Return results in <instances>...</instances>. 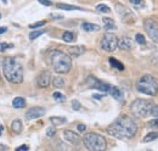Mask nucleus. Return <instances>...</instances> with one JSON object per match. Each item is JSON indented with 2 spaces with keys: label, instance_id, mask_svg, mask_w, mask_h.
Instances as JSON below:
<instances>
[{
  "label": "nucleus",
  "instance_id": "22",
  "mask_svg": "<svg viewBox=\"0 0 158 151\" xmlns=\"http://www.w3.org/2000/svg\"><path fill=\"white\" fill-rule=\"evenodd\" d=\"M62 39H63L66 43H72V42L75 40V34H74L73 32L67 31V32H64V33L62 34Z\"/></svg>",
  "mask_w": 158,
  "mask_h": 151
},
{
  "label": "nucleus",
  "instance_id": "28",
  "mask_svg": "<svg viewBox=\"0 0 158 151\" xmlns=\"http://www.w3.org/2000/svg\"><path fill=\"white\" fill-rule=\"evenodd\" d=\"M52 97H54L55 100H57V101H64V100H66V96L62 93H60V92L52 93Z\"/></svg>",
  "mask_w": 158,
  "mask_h": 151
},
{
  "label": "nucleus",
  "instance_id": "5",
  "mask_svg": "<svg viewBox=\"0 0 158 151\" xmlns=\"http://www.w3.org/2000/svg\"><path fill=\"white\" fill-rule=\"evenodd\" d=\"M83 141L86 149L91 151H103L107 147L106 139L97 133H86L83 136Z\"/></svg>",
  "mask_w": 158,
  "mask_h": 151
},
{
  "label": "nucleus",
  "instance_id": "42",
  "mask_svg": "<svg viewBox=\"0 0 158 151\" xmlns=\"http://www.w3.org/2000/svg\"><path fill=\"white\" fill-rule=\"evenodd\" d=\"M131 3L135 4V5H138V4H140V3H141V0H131Z\"/></svg>",
  "mask_w": 158,
  "mask_h": 151
},
{
  "label": "nucleus",
  "instance_id": "1",
  "mask_svg": "<svg viewBox=\"0 0 158 151\" xmlns=\"http://www.w3.org/2000/svg\"><path fill=\"white\" fill-rule=\"evenodd\" d=\"M138 132L135 121L129 116H121L107 127V133L118 139H130Z\"/></svg>",
  "mask_w": 158,
  "mask_h": 151
},
{
  "label": "nucleus",
  "instance_id": "11",
  "mask_svg": "<svg viewBox=\"0 0 158 151\" xmlns=\"http://www.w3.org/2000/svg\"><path fill=\"white\" fill-rule=\"evenodd\" d=\"M44 115H45V108L35 106V107H31L27 110V112H26V118L27 119H37Z\"/></svg>",
  "mask_w": 158,
  "mask_h": 151
},
{
  "label": "nucleus",
  "instance_id": "29",
  "mask_svg": "<svg viewBox=\"0 0 158 151\" xmlns=\"http://www.w3.org/2000/svg\"><path fill=\"white\" fill-rule=\"evenodd\" d=\"M42 34H44V31H33V32L29 34V39H31V40H34V39H37L38 37H40Z\"/></svg>",
  "mask_w": 158,
  "mask_h": 151
},
{
  "label": "nucleus",
  "instance_id": "19",
  "mask_svg": "<svg viewBox=\"0 0 158 151\" xmlns=\"http://www.w3.org/2000/svg\"><path fill=\"white\" fill-rule=\"evenodd\" d=\"M11 129H12V132L16 133V134L21 133V130H22V122L20 119L12 121V123H11Z\"/></svg>",
  "mask_w": 158,
  "mask_h": 151
},
{
  "label": "nucleus",
  "instance_id": "37",
  "mask_svg": "<svg viewBox=\"0 0 158 151\" xmlns=\"http://www.w3.org/2000/svg\"><path fill=\"white\" fill-rule=\"evenodd\" d=\"M151 115L152 116H154V117H158V105H153V107H152V110H151Z\"/></svg>",
  "mask_w": 158,
  "mask_h": 151
},
{
  "label": "nucleus",
  "instance_id": "40",
  "mask_svg": "<svg viewBox=\"0 0 158 151\" xmlns=\"http://www.w3.org/2000/svg\"><path fill=\"white\" fill-rule=\"evenodd\" d=\"M28 149H29V146H27V145H21L17 147V151H23V150H28Z\"/></svg>",
  "mask_w": 158,
  "mask_h": 151
},
{
  "label": "nucleus",
  "instance_id": "14",
  "mask_svg": "<svg viewBox=\"0 0 158 151\" xmlns=\"http://www.w3.org/2000/svg\"><path fill=\"white\" fill-rule=\"evenodd\" d=\"M133 46H134V42L128 37H123L122 39L118 40V48H119L121 50H125V51H128V50L133 49Z\"/></svg>",
  "mask_w": 158,
  "mask_h": 151
},
{
  "label": "nucleus",
  "instance_id": "30",
  "mask_svg": "<svg viewBox=\"0 0 158 151\" xmlns=\"http://www.w3.org/2000/svg\"><path fill=\"white\" fill-rule=\"evenodd\" d=\"M44 24H46V21H45V20H43V21H38V22H34V23L29 24V27H31L32 29H35V28H39V27L44 26Z\"/></svg>",
  "mask_w": 158,
  "mask_h": 151
},
{
  "label": "nucleus",
  "instance_id": "32",
  "mask_svg": "<svg viewBox=\"0 0 158 151\" xmlns=\"http://www.w3.org/2000/svg\"><path fill=\"white\" fill-rule=\"evenodd\" d=\"M14 48V44H7V43H0V51H5L7 49Z\"/></svg>",
  "mask_w": 158,
  "mask_h": 151
},
{
  "label": "nucleus",
  "instance_id": "17",
  "mask_svg": "<svg viewBox=\"0 0 158 151\" xmlns=\"http://www.w3.org/2000/svg\"><path fill=\"white\" fill-rule=\"evenodd\" d=\"M82 28L85 32H97V31H100V26H97V24H95V23H90V22H84L82 24Z\"/></svg>",
  "mask_w": 158,
  "mask_h": 151
},
{
  "label": "nucleus",
  "instance_id": "26",
  "mask_svg": "<svg viewBox=\"0 0 158 151\" xmlns=\"http://www.w3.org/2000/svg\"><path fill=\"white\" fill-rule=\"evenodd\" d=\"M52 85H54L55 88H63V85H64V81L62 79V78H60V77H56V78H54L52 79Z\"/></svg>",
  "mask_w": 158,
  "mask_h": 151
},
{
  "label": "nucleus",
  "instance_id": "12",
  "mask_svg": "<svg viewBox=\"0 0 158 151\" xmlns=\"http://www.w3.org/2000/svg\"><path fill=\"white\" fill-rule=\"evenodd\" d=\"M51 83V74L49 71H44L42 72L38 76V78H37V84L38 86H40V88H46L49 86Z\"/></svg>",
  "mask_w": 158,
  "mask_h": 151
},
{
  "label": "nucleus",
  "instance_id": "36",
  "mask_svg": "<svg viewBox=\"0 0 158 151\" xmlns=\"http://www.w3.org/2000/svg\"><path fill=\"white\" fill-rule=\"evenodd\" d=\"M151 61L153 62L154 65H158V51H154V53L151 55Z\"/></svg>",
  "mask_w": 158,
  "mask_h": 151
},
{
  "label": "nucleus",
  "instance_id": "7",
  "mask_svg": "<svg viewBox=\"0 0 158 151\" xmlns=\"http://www.w3.org/2000/svg\"><path fill=\"white\" fill-rule=\"evenodd\" d=\"M101 48L107 53H112L118 48V39L113 33H106L101 39Z\"/></svg>",
  "mask_w": 158,
  "mask_h": 151
},
{
  "label": "nucleus",
  "instance_id": "15",
  "mask_svg": "<svg viewBox=\"0 0 158 151\" xmlns=\"http://www.w3.org/2000/svg\"><path fill=\"white\" fill-rule=\"evenodd\" d=\"M84 51H85V48L82 46V45H74V46H69V48H68L69 55H72V56H74V57H78V56L83 55Z\"/></svg>",
  "mask_w": 158,
  "mask_h": 151
},
{
  "label": "nucleus",
  "instance_id": "4",
  "mask_svg": "<svg viewBox=\"0 0 158 151\" xmlns=\"http://www.w3.org/2000/svg\"><path fill=\"white\" fill-rule=\"evenodd\" d=\"M136 89L150 96H156L158 94V83L151 74H143L136 83Z\"/></svg>",
  "mask_w": 158,
  "mask_h": 151
},
{
  "label": "nucleus",
  "instance_id": "46",
  "mask_svg": "<svg viewBox=\"0 0 158 151\" xmlns=\"http://www.w3.org/2000/svg\"><path fill=\"white\" fill-rule=\"evenodd\" d=\"M0 18H1V15H0Z\"/></svg>",
  "mask_w": 158,
  "mask_h": 151
},
{
  "label": "nucleus",
  "instance_id": "35",
  "mask_svg": "<svg viewBox=\"0 0 158 151\" xmlns=\"http://www.w3.org/2000/svg\"><path fill=\"white\" fill-rule=\"evenodd\" d=\"M80 107H82L80 103H79L78 100H73V101H72V108L74 111H78V110H80Z\"/></svg>",
  "mask_w": 158,
  "mask_h": 151
},
{
  "label": "nucleus",
  "instance_id": "27",
  "mask_svg": "<svg viewBox=\"0 0 158 151\" xmlns=\"http://www.w3.org/2000/svg\"><path fill=\"white\" fill-rule=\"evenodd\" d=\"M96 10L99 12H102V14H108V12H111V9L107 5H105V4H99L96 6Z\"/></svg>",
  "mask_w": 158,
  "mask_h": 151
},
{
  "label": "nucleus",
  "instance_id": "20",
  "mask_svg": "<svg viewBox=\"0 0 158 151\" xmlns=\"http://www.w3.org/2000/svg\"><path fill=\"white\" fill-rule=\"evenodd\" d=\"M12 106H14L15 108H23L26 106V100L21 96L18 97H15L14 101H12Z\"/></svg>",
  "mask_w": 158,
  "mask_h": 151
},
{
  "label": "nucleus",
  "instance_id": "45",
  "mask_svg": "<svg viewBox=\"0 0 158 151\" xmlns=\"http://www.w3.org/2000/svg\"><path fill=\"white\" fill-rule=\"evenodd\" d=\"M0 65H1V59H0Z\"/></svg>",
  "mask_w": 158,
  "mask_h": 151
},
{
  "label": "nucleus",
  "instance_id": "8",
  "mask_svg": "<svg viewBox=\"0 0 158 151\" xmlns=\"http://www.w3.org/2000/svg\"><path fill=\"white\" fill-rule=\"evenodd\" d=\"M143 28L151 39L158 43V22L153 18H146L143 21Z\"/></svg>",
  "mask_w": 158,
  "mask_h": 151
},
{
  "label": "nucleus",
  "instance_id": "44",
  "mask_svg": "<svg viewBox=\"0 0 158 151\" xmlns=\"http://www.w3.org/2000/svg\"><path fill=\"white\" fill-rule=\"evenodd\" d=\"M1 133H3V127L0 125V135H1Z\"/></svg>",
  "mask_w": 158,
  "mask_h": 151
},
{
  "label": "nucleus",
  "instance_id": "16",
  "mask_svg": "<svg viewBox=\"0 0 158 151\" xmlns=\"http://www.w3.org/2000/svg\"><path fill=\"white\" fill-rule=\"evenodd\" d=\"M108 93L116 99V100H118V101H123V93H122V90L119 89L118 86H111L110 88V90H108Z\"/></svg>",
  "mask_w": 158,
  "mask_h": 151
},
{
  "label": "nucleus",
  "instance_id": "13",
  "mask_svg": "<svg viewBox=\"0 0 158 151\" xmlns=\"http://www.w3.org/2000/svg\"><path fill=\"white\" fill-rule=\"evenodd\" d=\"M63 138L66 140H67L68 143H71V144H73V145H79L80 144V136H79L77 133H74V132H72V130H69V129H66L64 132H63Z\"/></svg>",
  "mask_w": 158,
  "mask_h": 151
},
{
  "label": "nucleus",
  "instance_id": "41",
  "mask_svg": "<svg viewBox=\"0 0 158 151\" xmlns=\"http://www.w3.org/2000/svg\"><path fill=\"white\" fill-rule=\"evenodd\" d=\"M7 31V28L6 27H0V34H3V33H5Z\"/></svg>",
  "mask_w": 158,
  "mask_h": 151
},
{
  "label": "nucleus",
  "instance_id": "6",
  "mask_svg": "<svg viewBox=\"0 0 158 151\" xmlns=\"http://www.w3.org/2000/svg\"><path fill=\"white\" fill-rule=\"evenodd\" d=\"M153 107V103L151 100H145V99H136L130 105V112L133 113L135 117H147L151 115V110Z\"/></svg>",
  "mask_w": 158,
  "mask_h": 151
},
{
  "label": "nucleus",
  "instance_id": "33",
  "mask_svg": "<svg viewBox=\"0 0 158 151\" xmlns=\"http://www.w3.org/2000/svg\"><path fill=\"white\" fill-rule=\"evenodd\" d=\"M148 128H153V129H158V117L153 121L148 122Z\"/></svg>",
  "mask_w": 158,
  "mask_h": 151
},
{
  "label": "nucleus",
  "instance_id": "9",
  "mask_svg": "<svg viewBox=\"0 0 158 151\" xmlns=\"http://www.w3.org/2000/svg\"><path fill=\"white\" fill-rule=\"evenodd\" d=\"M116 11H117V14L121 16V18L124 22H127V23H133L135 21L134 14L128 7H125V6L121 5V4H118V5H116Z\"/></svg>",
  "mask_w": 158,
  "mask_h": 151
},
{
  "label": "nucleus",
  "instance_id": "31",
  "mask_svg": "<svg viewBox=\"0 0 158 151\" xmlns=\"http://www.w3.org/2000/svg\"><path fill=\"white\" fill-rule=\"evenodd\" d=\"M135 39H136V42H138L139 44H141V45H145V44H146V39H145V37H143L142 34H140V33H138V34L135 35Z\"/></svg>",
  "mask_w": 158,
  "mask_h": 151
},
{
  "label": "nucleus",
  "instance_id": "24",
  "mask_svg": "<svg viewBox=\"0 0 158 151\" xmlns=\"http://www.w3.org/2000/svg\"><path fill=\"white\" fill-rule=\"evenodd\" d=\"M158 138V133L157 132H151V133H147L143 138V143H150V141H153Z\"/></svg>",
  "mask_w": 158,
  "mask_h": 151
},
{
  "label": "nucleus",
  "instance_id": "43",
  "mask_svg": "<svg viewBox=\"0 0 158 151\" xmlns=\"http://www.w3.org/2000/svg\"><path fill=\"white\" fill-rule=\"evenodd\" d=\"M103 96H105V94H102V95H94L95 99H101V97H103Z\"/></svg>",
  "mask_w": 158,
  "mask_h": 151
},
{
  "label": "nucleus",
  "instance_id": "34",
  "mask_svg": "<svg viewBox=\"0 0 158 151\" xmlns=\"http://www.w3.org/2000/svg\"><path fill=\"white\" fill-rule=\"evenodd\" d=\"M56 134V128L52 125V127H49L48 129H46V135L48 136H54Z\"/></svg>",
  "mask_w": 158,
  "mask_h": 151
},
{
  "label": "nucleus",
  "instance_id": "2",
  "mask_svg": "<svg viewBox=\"0 0 158 151\" xmlns=\"http://www.w3.org/2000/svg\"><path fill=\"white\" fill-rule=\"evenodd\" d=\"M3 74L4 77L15 84H20L23 81V67L14 57H6L3 61Z\"/></svg>",
  "mask_w": 158,
  "mask_h": 151
},
{
  "label": "nucleus",
  "instance_id": "21",
  "mask_svg": "<svg viewBox=\"0 0 158 151\" xmlns=\"http://www.w3.org/2000/svg\"><path fill=\"white\" fill-rule=\"evenodd\" d=\"M50 122L54 125H61V124H64L66 122H67V118L60 117V116H52V117H50Z\"/></svg>",
  "mask_w": 158,
  "mask_h": 151
},
{
  "label": "nucleus",
  "instance_id": "23",
  "mask_svg": "<svg viewBox=\"0 0 158 151\" xmlns=\"http://www.w3.org/2000/svg\"><path fill=\"white\" fill-rule=\"evenodd\" d=\"M110 64H111V66L112 67H114V68H117V70H119V71H123L124 70V66H123V64L121 61H118V60H116L114 57H110Z\"/></svg>",
  "mask_w": 158,
  "mask_h": 151
},
{
  "label": "nucleus",
  "instance_id": "3",
  "mask_svg": "<svg viewBox=\"0 0 158 151\" xmlns=\"http://www.w3.org/2000/svg\"><path fill=\"white\" fill-rule=\"evenodd\" d=\"M50 62H51V67L56 73L63 74V73H68L72 67V59L69 55L64 54L60 50H54L50 54Z\"/></svg>",
  "mask_w": 158,
  "mask_h": 151
},
{
  "label": "nucleus",
  "instance_id": "38",
  "mask_svg": "<svg viewBox=\"0 0 158 151\" xmlns=\"http://www.w3.org/2000/svg\"><path fill=\"white\" fill-rule=\"evenodd\" d=\"M78 130L80 132V133H83V132H85V129H86V125L85 124H78Z\"/></svg>",
  "mask_w": 158,
  "mask_h": 151
},
{
  "label": "nucleus",
  "instance_id": "18",
  "mask_svg": "<svg viewBox=\"0 0 158 151\" xmlns=\"http://www.w3.org/2000/svg\"><path fill=\"white\" fill-rule=\"evenodd\" d=\"M102 21H103L105 29H106V31H113V29H116V23H114V21L112 18H110V17H103Z\"/></svg>",
  "mask_w": 158,
  "mask_h": 151
},
{
  "label": "nucleus",
  "instance_id": "10",
  "mask_svg": "<svg viewBox=\"0 0 158 151\" xmlns=\"http://www.w3.org/2000/svg\"><path fill=\"white\" fill-rule=\"evenodd\" d=\"M86 83H88L89 88H94V89H97V90L103 92V93H108L110 88H111L110 84L103 83V82H101L100 79H97L95 77H88Z\"/></svg>",
  "mask_w": 158,
  "mask_h": 151
},
{
  "label": "nucleus",
  "instance_id": "25",
  "mask_svg": "<svg viewBox=\"0 0 158 151\" xmlns=\"http://www.w3.org/2000/svg\"><path fill=\"white\" fill-rule=\"evenodd\" d=\"M57 9H61V10H67V11H73V10H82L80 7L78 6H73V5H68V4H57L56 5Z\"/></svg>",
  "mask_w": 158,
  "mask_h": 151
},
{
  "label": "nucleus",
  "instance_id": "39",
  "mask_svg": "<svg viewBox=\"0 0 158 151\" xmlns=\"http://www.w3.org/2000/svg\"><path fill=\"white\" fill-rule=\"evenodd\" d=\"M40 4H43V5H45V6H51V1L50 0H38Z\"/></svg>",
  "mask_w": 158,
  "mask_h": 151
}]
</instances>
